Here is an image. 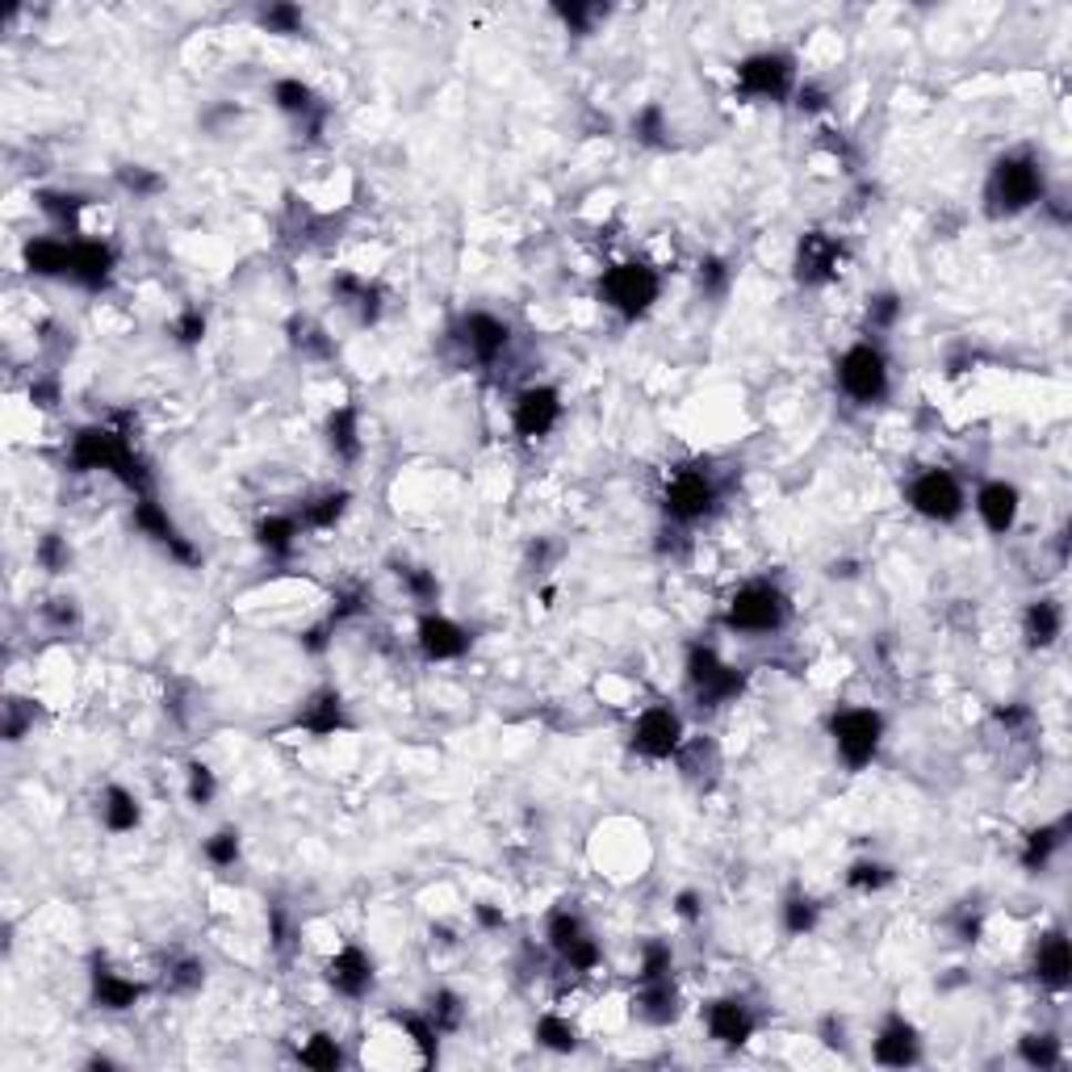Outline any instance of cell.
<instances>
[{
	"label": "cell",
	"instance_id": "cell-32",
	"mask_svg": "<svg viewBox=\"0 0 1072 1072\" xmlns=\"http://www.w3.org/2000/svg\"><path fill=\"white\" fill-rule=\"evenodd\" d=\"M586 935H591V930H586V922L574 913V909H553V913H549L545 939H549V947H553V956H558V960H562L574 942H583Z\"/></svg>",
	"mask_w": 1072,
	"mask_h": 1072
},
{
	"label": "cell",
	"instance_id": "cell-4",
	"mask_svg": "<svg viewBox=\"0 0 1072 1072\" xmlns=\"http://www.w3.org/2000/svg\"><path fill=\"white\" fill-rule=\"evenodd\" d=\"M662 294V277L654 264L645 261H624V264H612L608 273H603L600 282V298L608 310H616L621 319H641L654 302H658Z\"/></svg>",
	"mask_w": 1072,
	"mask_h": 1072
},
{
	"label": "cell",
	"instance_id": "cell-39",
	"mask_svg": "<svg viewBox=\"0 0 1072 1072\" xmlns=\"http://www.w3.org/2000/svg\"><path fill=\"white\" fill-rule=\"evenodd\" d=\"M398 583L407 586V595H411L415 603H423V608H432V603L440 600V583H436L432 570H423V565H402V570H398Z\"/></svg>",
	"mask_w": 1072,
	"mask_h": 1072
},
{
	"label": "cell",
	"instance_id": "cell-54",
	"mask_svg": "<svg viewBox=\"0 0 1072 1072\" xmlns=\"http://www.w3.org/2000/svg\"><path fill=\"white\" fill-rule=\"evenodd\" d=\"M595 13H600V9H586V4H562V9H558V18H562L565 25H574L579 34L591 30V18H595Z\"/></svg>",
	"mask_w": 1072,
	"mask_h": 1072
},
{
	"label": "cell",
	"instance_id": "cell-17",
	"mask_svg": "<svg viewBox=\"0 0 1072 1072\" xmlns=\"http://www.w3.org/2000/svg\"><path fill=\"white\" fill-rule=\"evenodd\" d=\"M457 339L466 344V353H470L473 360H499L503 353H508L511 344V327L499 315H487V310H470L466 319H461V327H457Z\"/></svg>",
	"mask_w": 1072,
	"mask_h": 1072
},
{
	"label": "cell",
	"instance_id": "cell-51",
	"mask_svg": "<svg viewBox=\"0 0 1072 1072\" xmlns=\"http://www.w3.org/2000/svg\"><path fill=\"white\" fill-rule=\"evenodd\" d=\"M202 977H206V968H202V963L181 960V963H172L169 984H172V989H197V984H202Z\"/></svg>",
	"mask_w": 1072,
	"mask_h": 1072
},
{
	"label": "cell",
	"instance_id": "cell-45",
	"mask_svg": "<svg viewBox=\"0 0 1072 1072\" xmlns=\"http://www.w3.org/2000/svg\"><path fill=\"white\" fill-rule=\"evenodd\" d=\"M206 859L214 867H235L239 864V829H218L206 838Z\"/></svg>",
	"mask_w": 1072,
	"mask_h": 1072
},
{
	"label": "cell",
	"instance_id": "cell-5",
	"mask_svg": "<svg viewBox=\"0 0 1072 1072\" xmlns=\"http://www.w3.org/2000/svg\"><path fill=\"white\" fill-rule=\"evenodd\" d=\"M829 737H834V751L847 763L850 772H864L867 763L880 754L885 742V716L876 708H838L829 716Z\"/></svg>",
	"mask_w": 1072,
	"mask_h": 1072
},
{
	"label": "cell",
	"instance_id": "cell-37",
	"mask_svg": "<svg viewBox=\"0 0 1072 1072\" xmlns=\"http://www.w3.org/2000/svg\"><path fill=\"white\" fill-rule=\"evenodd\" d=\"M298 1060L306 1064V1069H319V1072H331L344 1064V1052H339V1043L331 1035H310L306 1043H302Z\"/></svg>",
	"mask_w": 1072,
	"mask_h": 1072
},
{
	"label": "cell",
	"instance_id": "cell-12",
	"mask_svg": "<svg viewBox=\"0 0 1072 1072\" xmlns=\"http://www.w3.org/2000/svg\"><path fill=\"white\" fill-rule=\"evenodd\" d=\"M562 423V395L553 386H528L511 402V428L524 440H541Z\"/></svg>",
	"mask_w": 1072,
	"mask_h": 1072
},
{
	"label": "cell",
	"instance_id": "cell-53",
	"mask_svg": "<svg viewBox=\"0 0 1072 1072\" xmlns=\"http://www.w3.org/2000/svg\"><path fill=\"white\" fill-rule=\"evenodd\" d=\"M122 185L131 188V193H155V188H160V176L147 169H139V164H131V169H122Z\"/></svg>",
	"mask_w": 1072,
	"mask_h": 1072
},
{
	"label": "cell",
	"instance_id": "cell-23",
	"mask_svg": "<svg viewBox=\"0 0 1072 1072\" xmlns=\"http://www.w3.org/2000/svg\"><path fill=\"white\" fill-rule=\"evenodd\" d=\"M1069 977H1072L1069 939H1064V930H1052V935H1043L1035 947V980L1039 984H1048V989H1064Z\"/></svg>",
	"mask_w": 1072,
	"mask_h": 1072
},
{
	"label": "cell",
	"instance_id": "cell-56",
	"mask_svg": "<svg viewBox=\"0 0 1072 1072\" xmlns=\"http://www.w3.org/2000/svg\"><path fill=\"white\" fill-rule=\"evenodd\" d=\"M675 909H678V918L696 922V918H700V892H692V888H687V892H678V905H675Z\"/></svg>",
	"mask_w": 1072,
	"mask_h": 1072
},
{
	"label": "cell",
	"instance_id": "cell-6",
	"mask_svg": "<svg viewBox=\"0 0 1072 1072\" xmlns=\"http://www.w3.org/2000/svg\"><path fill=\"white\" fill-rule=\"evenodd\" d=\"M834 377H838V390H843L850 402H859V407L880 402V398L888 395V360H885V353H880V344H871V339L850 344L847 353L838 357Z\"/></svg>",
	"mask_w": 1072,
	"mask_h": 1072
},
{
	"label": "cell",
	"instance_id": "cell-38",
	"mask_svg": "<svg viewBox=\"0 0 1072 1072\" xmlns=\"http://www.w3.org/2000/svg\"><path fill=\"white\" fill-rule=\"evenodd\" d=\"M428 1018H432V1027L440 1031V1035H452V1031L461 1027V1018H466V1005H461V998L449 993V989H436L432 1005H428Z\"/></svg>",
	"mask_w": 1072,
	"mask_h": 1072
},
{
	"label": "cell",
	"instance_id": "cell-8",
	"mask_svg": "<svg viewBox=\"0 0 1072 1072\" xmlns=\"http://www.w3.org/2000/svg\"><path fill=\"white\" fill-rule=\"evenodd\" d=\"M905 499H909V508L918 511L922 520H930V524H956L963 515V508H968V494H963V482L956 478L951 470H922L913 482H909V490H905Z\"/></svg>",
	"mask_w": 1072,
	"mask_h": 1072
},
{
	"label": "cell",
	"instance_id": "cell-46",
	"mask_svg": "<svg viewBox=\"0 0 1072 1072\" xmlns=\"http://www.w3.org/2000/svg\"><path fill=\"white\" fill-rule=\"evenodd\" d=\"M214 796H218V779H214V772H210L206 763H188V805L206 809Z\"/></svg>",
	"mask_w": 1072,
	"mask_h": 1072
},
{
	"label": "cell",
	"instance_id": "cell-18",
	"mask_svg": "<svg viewBox=\"0 0 1072 1072\" xmlns=\"http://www.w3.org/2000/svg\"><path fill=\"white\" fill-rule=\"evenodd\" d=\"M977 515L980 524L989 528L993 537H1005V532H1014L1018 524V511H1022V494H1018L1014 482H1005V478H993V482H984V487L977 490Z\"/></svg>",
	"mask_w": 1072,
	"mask_h": 1072
},
{
	"label": "cell",
	"instance_id": "cell-40",
	"mask_svg": "<svg viewBox=\"0 0 1072 1072\" xmlns=\"http://www.w3.org/2000/svg\"><path fill=\"white\" fill-rule=\"evenodd\" d=\"M671 972H675V951H671V942H662V939L645 942V947H641L637 980H662V977H671Z\"/></svg>",
	"mask_w": 1072,
	"mask_h": 1072
},
{
	"label": "cell",
	"instance_id": "cell-13",
	"mask_svg": "<svg viewBox=\"0 0 1072 1072\" xmlns=\"http://www.w3.org/2000/svg\"><path fill=\"white\" fill-rule=\"evenodd\" d=\"M838 273H843V244L826 231H809L796 247V282L829 285Z\"/></svg>",
	"mask_w": 1072,
	"mask_h": 1072
},
{
	"label": "cell",
	"instance_id": "cell-15",
	"mask_svg": "<svg viewBox=\"0 0 1072 1072\" xmlns=\"http://www.w3.org/2000/svg\"><path fill=\"white\" fill-rule=\"evenodd\" d=\"M871 1055H876V1064H885V1069H909V1064H918L922 1060V1039H918V1027L909 1022V1018L892 1014L876 1031V1039H871Z\"/></svg>",
	"mask_w": 1072,
	"mask_h": 1072
},
{
	"label": "cell",
	"instance_id": "cell-52",
	"mask_svg": "<svg viewBox=\"0 0 1072 1072\" xmlns=\"http://www.w3.org/2000/svg\"><path fill=\"white\" fill-rule=\"evenodd\" d=\"M725 282H729V268H725L721 261L700 264V289H704V294H713V298L716 294H725Z\"/></svg>",
	"mask_w": 1072,
	"mask_h": 1072
},
{
	"label": "cell",
	"instance_id": "cell-35",
	"mask_svg": "<svg viewBox=\"0 0 1072 1072\" xmlns=\"http://www.w3.org/2000/svg\"><path fill=\"white\" fill-rule=\"evenodd\" d=\"M1018 1052H1022V1060L1031 1064V1069H1039V1072H1048V1069H1055L1060 1064V1039L1052 1035V1031H1035V1035H1027L1022 1043H1018Z\"/></svg>",
	"mask_w": 1072,
	"mask_h": 1072
},
{
	"label": "cell",
	"instance_id": "cell-31",
	"mask_svg": "<svg viewBox=\"0 0 1072 1072\" xmlns=\"http://www.w3.org/2000/svg\"><path fill=\"white\" fill-rule=\"evenodd\" d=\"M1064 834H1069V826H1064V821H1055V826H1039L1035 834H1027V847H1022V867H1027V871H1043V867L1052 864L1055 850L1064 847Z\"/></svg>",
	"mask_w": 1072,
	"mask_h": 1072
},
{
	"label": "cell",
	"instance_id": "cell-1",
	"mask_svg": "<svg viewBox=\"0 0 1072 1072\" xmlns=\"http://www.w3.org/2000/svg\"><path fill=\"white\" fill-rule=\"evenodd\" d=\"M68 461H72L75 473H113L122 487L134 490V499L151 494V473L143 470V461L134 457L131 440H126L122 432H113V428H105V423L80 428V432L72 436Z\"/></svg>",
	"mask_w": 1072,
	"mask_h": 1072
},
{
	"label": "cell",
	"instance_id": "cell-16",
	"mask_svg": "<svg viewBox=\"0 0 1072 1072\" xmlns=\"http://www.w3.org/2000/svg\"><path fill=\"white\" fill-rule=\"evenodd\" d=\"M134 528L143 532V537H151L155 545L160 549H169L172 558L176 562H185V565H193L197 562V549L188 545L185 537H181V528L172 524V515L151 494H143V499H134Z\"/></svg>",
	"mask_w": 1072,
	"mask_h": 1072
},
{
	"label": "cell",
	"instance_id": "cell-48",
	"mask_svg": "<svg viewBox=\"0 0 1072 1072\" xmlns=\"http://www.w3.org/2000/svg\"><path fill=\"white\" fill-rule=\"evenodd\" d=\"M888 880H892V871H888L885 864H876V859H864V864H855L847 871V885L859 888V892H876V888H885Z\"/></svg>",
	"mask_w": 1072,
	"mask_h": 1072
},
{
	"label": "cell",
	"instance_id": "cell-7",
	"mask_svg": "<svg viewBox=\"0 0 1072 1072\" xmlns=\"http://www.w3.org/2000/svg\"><path fill=\"white\" fill-rule=\"evenodd\" d=\"M687 687L700 700V708H721L742 696L746 675L721 658L713 645H692L687 650Z\"/></svg>",
	"mask_w": 1072,
	"mask_h": 1072
},
{
	"label": "cell",
	"instance_id": "cell-36",
	"mask_svg": "<svg viewBox=\"0 0 1072 1072\" xmlns=\"http://www.w3.org/2000/svg\"><path fill=\"white\" fill-rule=\"evenodd\" d=\"M537 1043L549 1048V1052H574V1048H579V1031L570 1027V1018L545 1014L541 1022H537Z\"/></svg>",
	"mask_w": 1072,
	"mask_h": 1072
},
{
	"label": "cell",
	"instance_id": "cell-30",
	"mask_svg": "<svg viewBox=\"0 0 1072 1072\" xmlns=\"http://www.w3.org/2000/svg\"><path fill=\"white\" fill-rule=\"evenodd\" d=\"M327 445L339 461H357L360 457V415L353 407H339L327 419Z\"/></svg>",
	"mask_w": 1072,
	"mask_h": 1072
},
{
	"label": "cell",
	"instance_id": "cell-57",
	"mask_svg": "<svg viewBox=\"0 0 1072 1072\" xmlns=\"http://www.w3.org/2000/svg\"><path fill=\"white\" fill-rule=\"evenodd\" d=\"M478 922L487 926V930H499V926L508 922V918H503L499 909H490V905H478Z\"/></svg>",
	"mask_w": 1072,
	"mask_h": 1072
},
{
	"label": "cell",
	"instance_id": "cell-29",
	"mask_svg": "<svg viewBox=\"0 0 1072 1072\" xmlns=\"http://www.w3.org/2000/svg\"><path fill=\"white\" fill-rule=\"evenodd\" d=\"M298 537H302L298 515H268V520L256 524V545L264 553H273V558H289L294 545H298Z\"/></svg>",
	"mask_w": 1072,
	"mask_h": 1072
},
{
	"label": "cell",
	"instance_id": "cell-42",
	"mask_svg": "<svg viewBox=\"0 0 1072 1072\" xmlns=\"http://www.w3.org/2000/svg\"><path fill=\"white\" fill-rule=\"evenodd\" d=\"M633 134H637V143H645V147H662L666 143V113H662V105H645V110L633 118Z\"/></svg>",
	"mask_w": 1072,
	"mask_h": 1072
},
{
	"label": "cell",
	"instance_id": "cell-26",
	"mask_svg": "<svg viewBox=\"0 0 1072 1072\" xmlns=\"http://www.w3.org/2000/svg\"><path fill=\"white\" fill-rule=\"evenodd\" d=\"M1060 633H1064V608L1055 600H1035L1027 603V616H1022V637H1027V645L1031 650H1048V645H1055L1060 641Z\"/></svg>",
	"mask_w": 1072,
	"mask_h": 1072
},
{
	"label": "cell",
	"instance_id": "cell-9",
	"mask_svg": "<svg viewBox=\"0 0 1072 1072\" xmlns=\"http://www.w3.org/2000/svg\"><path fill=\"white\" fill-rule=\"evenodd\" d=\"M737 89L754 101H784L796 93V63L784 51H758L737 63Z\"/></svg>",
	"mask_w": 1072,
	"mask_h": 1072
},
{
	"label": "cell",
	"instance_id": "cell-25",
	"mask_svg": "<svg viewBox=\"0 0 1072 1072\" xmlns=\"http://www.w3.org/2000/svg\"><path fill=\"white\" fill-rule=\"evenodd\" d=\"M298 725L306 729V734H315V737H331L336 729H344V696H339L336 687H323V692H315V696L302 704Z\"/></svg>",
	"mask_w": 1072,
	"mask_h": 1072
},
{
	"label": "cell",
	"instance_id": "cell-11",
	"mask_svg": "<svg viewBox=\"0 0 1072 1072\" xmlns=\"http://www.w3.org/2000/svg\"><path fill=\"white\" fill-rule=\"evenodd\" d=\"M683 746V716L671 704H654L633 721V751L641 758H671Z\"/></svg>",
	"mask_w": 1072,
	"mask_h": 1072
},
{
	"label": "cell",
	"instance_id": "cell-14",
	"mask_svg": "<svg viewBox=\"0 0 1072 1072\" xmlns=\"http://www.w3.org/2000/svg\"><path fill=\"white\" fill-rule=\"evenodd\" d=\"M704 1027H708V1039L721 1048H742V1043H751L758 1018L742 998H716L704 1005Z\"/></svg>",
	"mask_w": 1072,
	"mask_h": 1072
},
{
	"label": "cell",
	"instance_id": "cell-33",
	"mask_svg": "<svg viewBox=\"0 0 1072 1072\" xmlns=\"http://www.w3.org/2000/svg\"><path fill=\"white\" fill-rule=\"evenodd\" d=\"M348 511V490H327V494H319V499H310L306 508L298 511V524L302 528H336L339 515Z\"/></svg>",
	"mask_w": 1072,
	"mask_h": 1072
},
{
	"label": "cell",
	"instance_id": "cell-19",
	"mask_svg": "<svg viewBox=\"0 0 1072 1072\" xmlns=\"http://www.w3.org/2000/svg\"><path fill=\"white\" fill-rule=\"evenodd\" d=\"M118 268L110 244L101 239H72V261H68V282L80 289H105Z\"/></svg>",
	"mask_w": 1072,
	"mask_h": 1072
},
{
	"label": "cell",
	"instance_id": "cell-41",
	"mask_svg": "<svg viewBox=\"0 0 1072 1072\" xmlns=\"http://www.w3.org/2000/svg\"><path fill=\"white\" fill-rule=\"evenodd\" d=\"M38 210L42 214H51L59 226H75V218H80V210H84V197H75V193H38Z\"/></svg>",
	"mask_w": 1072,
	"mask_h": 1072
},
{
	"label": "cell",
	"instance_id": "cell-47",
	"mask_svg": "<svg viewBox=\"0 0 1072 1072\" xmlns=\"http://www.w3.org/2000/svg\"><path fill=\"white\" fill-rule=\"evenodd\" d=\"M261 25L268 34H298L302 9H294V4H268V9H261Z\"/></svg>",
	"mask_w": 1072,
	"mask_h": 1072
},
{
	"label": "cell",
	"instance_id": "cell-55",
	"mask_svg": "<svg viewBox=\"0 0 1072 1072\" xmlns=\"http://www.w3.org/2000/svg\"><path fill=\"white\" fill-rule=\"evenodd\" d=\"M796 105H800L805 113L821 110V105H826V93H821V89H813V84H800V89H796Z\"/></svg>",
	"mask_w": 1072,
	"mask_h": 1072
},
{
	"label": "cell",
	"instance_id": "cell-28",
	"mask_svg": "<svg viewBox=\"0 0 1072 1072\" xmlns=\"http://www.w3.org/2000/svg\"><path fill=\"white\" fill-rule=\"evenodd\" d=\"M139 821H143V805H139V796L131 788L110 784L101 792V826L110 834H131V829H139Z\"/></svg>",
	"mask_w": 1072,
	"mask_h": 1072
},
{
	"label": "cell",
	"instance_id": "cell-50",
	"mask_svg": "<svg viewBox=\"0 0 1072 1072\" xmlns=\"http://www.w3.org/2000/svg\"><path fill=\"white\" fill-rule=\"evenodd\" d=\"M172 336H176V344H185V348L202 344V336H206V315L202 310H185L181 319L172 323Z\"/></svg>",
	"mask_w": 1072,
	"mask_h": 1072
},
{
	"label": "cell",
	"instance_id": "cell-34",
	"mask_svg": "<svg viewBox=\"0 0 1072 1072\" xmlns=\"http://www.w3.org/2000/svg\"><path fill=\"white\" fill-rule=\"evenodd\" d=\"M273 101H277V110L289 113V118H310V113L319 110V101H315V93H310V84H302V80H294V75H285V80L273 84Z\"/></svg>",
	"mask_w": 1072,
	"mask_h": 1072
},
{
	"label": "cell",
	"instance_id": "cell-27",
	"mask_svg": "<svg viewBox=\"0 0 1072 1072\" xmlns=\"http://www.w3.org/2000/svg\"><path fill=\"white\" fill-rule=\"evenodd\" d=\"M139 998H143V984L134 977H122V972H113L105 963L93 968V1001L101 1010H113L118 1014V1010H131Z\"/></svg>",
	"mask_w": 1072,
	"mask_h": 1072
},
{
	"label": "cell",
	"instance_id": "cell-22",
	"mask_svg": "<svg viewBox=\"0 0 1072 1072\" xmlns=\"http://www.w3.org/2000/svg\"><path fill=\"white\" fill-rule=\"evenodd\" d=\"M641 993L633 998V1010H637L641 1022H650V1027H671L678 1018V989L671 977L662 980H637Z\"/></svg>",
	"mask_w": 1072,
	"mask_h": 1072
},
{
	"label": "cell",
	"instance_id": "cell-21",
	"mask_svg": "<svg viewBox=\"0 0 1072 1072\" xmlns=\"http://www.w3.org/2000/svg\"><path fill=\"white\" fill-rule=\"evenodd\" d=\"M419 650H423V658H432V662H452L470 650V633H466L457 621H449V616L428 612V616L419 621Z\"/></svg>",
	"mask_w": 1072,
	"mask_h": 1072
},
{
	"label": "cell",
	"instance_id": "cell-2",
	"mask_svg": "<svg viewBox=\"0 0 1072 1072\" xmlns=\"http://www.w3.org/2000/svg\"><path fill=\"white\" fill-rule=\"evenodd\" d=\"M1043 197H1048V181H1043L1039 160L1035 155H1027V151L1001 155L998 164H993V172H989L984 202H989V214H993V218L1027 214L1031 206H1043Z\"/></svg>",
	"mask_w": 1072,
	"mask_h": 1072
},
{
	"label": "cell",
	"instance_id": "cell-49",
	"mask_svg": "<svg viewBox=\"0 0 1072 1072\" xmlns=\"http://www.w3.org/2000/svg\"><path fill=\"white\" fill-rule=\"evenodd\" d=\"M897 319H901V302L892 298V294H876V298H867V323H871L876 331H888Z\"/></svg>",
	"mask_w": 1072,
	"mask_h": 1072
},
{
	"label": "cell",
	"instance_id": "cell-10",
	"mask_svg": "<svg viewBox=\"0 0 1072 1072\" xmlns=\"http://www.w3.org/2000/svg\"><path fill=\"white\" fill-rule=\"evenodd\" d=\"M716 508V482L708 470H678L662 490V511L671 524H696Z\"/></svg>",
	"mask_w": 1072,
	"mask_h": 1072
},
{
	"label": "cell",
	"instance_id": "cell-20",
	"mask_svg": "<svg viewBox=\"0 0 1072 1072\" xmlns=\"http://www.w3.org/2000/svg\"><path fill=\"white\" fill-rule=\"evenodd\" d=\"M327 984L339 998H365L374 989V960L360 947H339L327 960Z\"/></svg>",
	"mask_w": 1072,
	"mask_h": 1072
},
{
	"label": "cell",
	"instance_id": "cell-3",
	"mask_svg": "<svg viewBox=\"0 0 1072 1072\" xmlns=\"http://www.w3.org/2000/svg\"><path fill=\"white\" fill-rule=\"evenodd\" d=\"M788 595L775 583H746L725 603V629L746 637H772L788 624Z\"/></svg>",
	"mask_w": 1072,
	"mask_h": 1072
},
{
	"label": "cell",
	"instance_id": "cell-43",
	"mask_svg": "<svg viewBox=\"0 0 1072 1072\" xmlns=\"http://www.w3.org/2000/svg\"><path fill=\"white\" fill-rule=\"evenodd\" d=\"M813 926H817V905L809 897H788L784 901V930L800 939V935H813Z\"/></svg>",
	"mask_w": 1072,
	"mask_h": 1072
},
{
	"label": "cell",
	"instance_id": "cell-44",
	"mask_svg": "<svg viewBox=\"0 0 1072 1072\" xmlns=\"http://www.w3.org/2000/svg\"><path fill=\"white\" fill-rule=\"evenodd\" d=\"M34 558H38V565H42V570L63 574V570H68V562H72V549H68V541H63L59 532H47V537L34 545Z\"/></svg>",
	"mask_w": 1072,
	"mask_h": 1072
},
{
	"label": "cell",
	"instance_id": "cell-24",
	"mask_svg": "<svg viewBox=\"0 0 1072 1072\" xmlns=\"http://www.w3.org/2000/svg\"><path fill=\"white\" fill-rule=\"evenodd\" d=\"M25 268L34 277H63L68 282V261H72V239H59V235H38L21 252Z\"/></svg>",
	"mask_w": 1072,
	"mask_h": 1072
}]
</instances>
